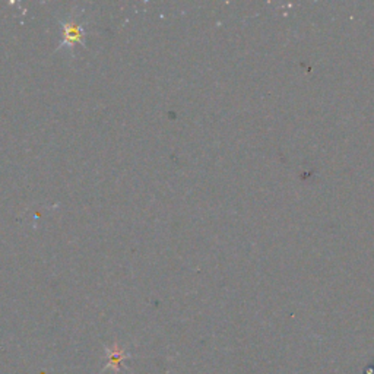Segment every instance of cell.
<instances>
[{
    "instance_id": "1",
    "label": "cell",
    "mask_w": 374,
    "mask_h": 374,
    "mask_svg": "<svg viewBox=\"0 0 374 374\" xmlns=\"http://www.w3.org/2000/svg\"><path fill=\"white\" fill-rule=\"evenodd\" d=\"M65 28V41L63 44L67 45H75L76 43H82L84 40V31L81 25L76 24V22H66L63 25Z\"/></svg>"
}]
</instances>
